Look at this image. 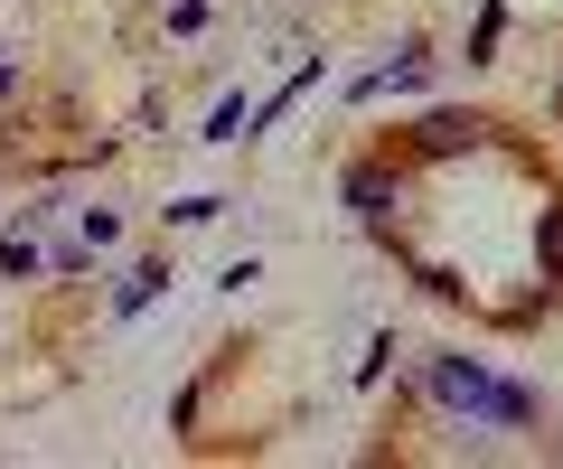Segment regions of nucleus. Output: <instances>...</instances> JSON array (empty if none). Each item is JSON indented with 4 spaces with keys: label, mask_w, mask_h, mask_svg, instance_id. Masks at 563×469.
<instances>
[{
    "label": "nucleus",
    "mask_w": 563,
    "mask_h": 469,
    "mask_svg": "<svg viewBox=\"0 0 563 469\" xmlns=\"http://www.w3.org/2000/svg\"><path fill=\"white\" fill-rule=\"evenodd\" d=\"M422 386L442 394L451 413H470V423H536V394L526 386H498V376L479 367V357H461V347H432V357H422Z\"/></svg>",
    "instance_id": "1"
},
{
    "label": "nucleus",
    "mask_w": 563,
    "mask_h": 469,
    "mask_svg": "<svg viewBox=\"0 0 563 469\" xmlns=\"http://www.w3.org/2000/svg\"><path fill=\"white\" fill-rule=\"evenodd\" d=\"M235 123H244V94H225L217 113H207V142H235Z\"/></svg>",
    "instance_id": "8"
},
{
    "label": "nucleus",
    "mask_w": 563,
    "mask_h": 469,
    "mask_svg": "<svg viewBox=\"0 0 563 469\" xmlns=\"http://www.w3.org/2000/svg\"><path fill=\"white\" fill-rule=\"evenodd\" d=\"M347 206H357L366 235H395V216H404V169H395V160H357V169H347Z\"/></svg>",
    "instance_id": "2"
},
{
    "label": "nucleus",
    "mask_w": 563,
    "mask_h": 469,
    "mask_svg": "<svg viewBox=\"0 0 563 469\" xmlns=\"http://www.w3.org/2000/svg\"><path fill=\"white\" fill-rule=\"evenodd\" d=\"M38 264H47V254L29 245V235H0V282H29Z\"/></svg>",
    "instance_id": "6"
},
{
    "label": "nucleus",
    "mask_w": 563,
    "mask_h": 469,
    "mask_svg": "<svg viewBox=\"0 0 563 469\" xmlns=\"http://www.w3.org/2000/svg\"><path fill=\"white\" fill-rule=\"evenodd\" d=\"M479 142H488V123H479V113H461V103H442V113H422V123L404 132L413 160H461V150H479Z\"/></svg>",
    "instance_id": "3"
},
{
    "label": "nucleus",
    "mask_w": 563,
    "mask_h": 469,
    "mask_svg": "<svg viewBox=\"0 0 563 469\" xmlns=\"http://www.w3.org/2000/svg\"><path fill=\"white\" fill-rule=\"evenodd\" d=\"M498 29H507V10H498V0H479V29H470V66H488V47H498Z\"/></svg>",
    "instance_id": "7"
},
{
    "label": "nucleus",
    "mask_w": 563,
    "mask_h": 469,
    "mask_svg": "<svg viewBox=\"0 0 563 469\" xmlns=\"http://www.w3.org/2000/svg\"><path fill=\"white\" fill-rule=\"evenodd\" d=\"M169 216H179V225H217V216H225V198H179Z\"/></svg>",
    "instance_id": "9"
},
{
    "label": "nucleus",
    "mask_w": 563,
    "mask_h": 469,
    "mask_svg": "<svg viewBox=\"0 0 563 469\" xmlns=\"http://www.w3.org/2000/svg\"><path fill=\"white\" fill-rule=\"evenodd\" d=\"M161 291H169V264H132V272L113 282V320H132V310H151Z\"/></svg>",
    "instance_id": "4"
},
{
    "label": "nucleus",
    "mask_w": 563,
    "mask_h": 469,
    "mask_svg": "<svg viewBox=\"0 0 563 469\" xmlns=\"http://www.w3.org/2000/svg\"><path fill=\"white\" fill-rule=\"evenodd\" d=\"M536 272H544V291H563V206L536 216Z\"/></svg>",
    "instance_id": "5"
}]
</instances>
